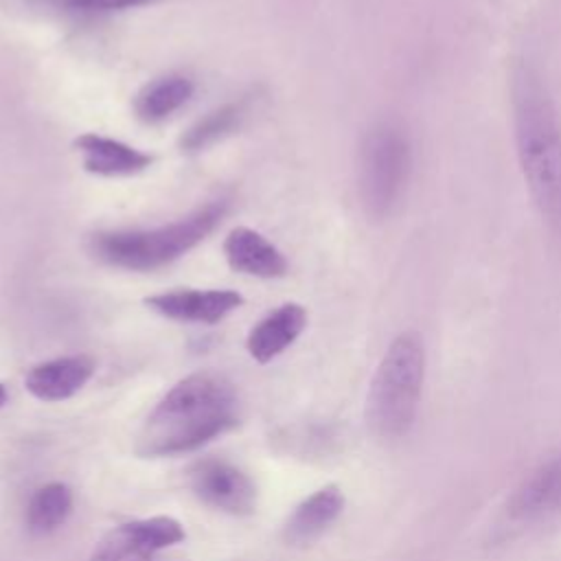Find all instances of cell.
<instances>
[{
    "mask_svg": "<svg viewBox=\"0 0 561 561\" xmlns=\"http://www.w3.org/2000/svg\"><path fill=\"white\" fill-rule=\"evenodd\" d=\"M7 401H9V392H7L4 383H0V408H4V405H7Z\"/></svg>",
    "mask_w": 561,
    "mask_h": 561,
    "instance_id": "19",
    "label": "cell"
},
{
    "mask_svg": "<svg viewBox=\"0 0 561 561\" xmlns=\"http://www.w3.org/2000/svg\"><path fill=\"white\" fill-rule=\"evenodd\" d=\"M239 121H241V107L237 103H226L221 107H215L182 134L180 147L186 153L202 151L204 147L228 136L239 125Z\"/></svg>",
    "mask_w": 561,
    "mask_h": 561,
    "instance_id": "17",
    "label": "cell"
},
{
    "mask_svg": "<svg viewBox=\"0 0 561 561\" xmlns=\"http://www.w3.org/2000/svg\"><path fill=\"white\" fill-rule=\"evenodd\" d=\"M72 513V491L64 482L39 486L26 506V528L33 535L55 533Z\"/></svg>",
    "mask_w": 561,
    "mask_h": 561,
    "instance_id": "16",
    "label": "cell"
},
{
    "mask_svg": "<svg viewBox=\"0 0 561 561\" xmlns=\"http://www.w3.org/2000/svg\"><path fill=\"white\" fill-rule=\"evenodd\" d=\"M508 101L524 186L546 230L561 241V118L541 72L526 57L511 64Z\"/></svg>",
    "mask_w": 561,
    "mask_h": 561,
    "instance_id": "1",
    "label": "cell"
},
{
    "mask_svg": "<svg viewBox=\"0 0 561 561\" xmlns=\"http://www.w3.org/2000/svg\"><path fill=\"white\" fill-rule=\"evenodd\" d=\"M414 151L408 129L392 118L373 123L357 147V195L364 213L381 221L394 213L408 188Z\"/></svg>",
    "mask_w": 561,
    "mask_h": 561,
    "instance_id": "5",
    "label": "cell"
},
{
    "mask_svg": "<svg viewBox=\"0 0 561 561\" xmlns=\"http://www.w3.org/2000/svg\"><path fill=\"white\" fill-rule=\"evenodd\" d=\"M57 7L77 18H101L134 7H145L156 0H55Z\"/></svg>",
    "mask_w": 561,
    "mask_h": 561,
    "instance_id": "18",
    "label": "cell"
},
{
    "mask_svg": "<svg viewBox=\"0 0 561 561\" xmlns=\"http://www.w3.org/2000/svg\"><path fill=\"white\" fill-rule=\"evenodd\" d=\"M188 484L199 502L228 515H250L256 508V484L239 467L219 458H204L188 471Z\"/></svg>",
    "mask_w": 561,
    "mask_h": 561,
    "instance_id": "7",
    "label": "cell"
},
{
    "mask_svg": "<svg viewBox=\"0 0 561 561\" xmlns=\"http://www.w3.org/2000/svg\"><path fill=\"white\" fill-rule=\"evenodd\" d=\"M425 344L419 331H401L381 355L366 394V423L379 438H401L416 419L425 383Z\"/></svg>",
    "mask_w": 561,
    "mask_h": 561,
    "instance_id": "4",
    "label": "cell"
},
{
    "mask_svg": "<svg viewBox=\"0 0 561 561\" xmlns=\"http://www.w3.org/2000/svg\"><path fill=\"white\" fill-rule=\"evenodd\" d=\"M307 327V311L298 302H285L263 320H259L248 333L245 346L252 359L267 364L289 348Z\"/></svg>",
    "mask_w": 561,
    "mask_h": 561,
    "instance_id": "13",
    "label": "cell"
},
{
    "mask_svg": "<svg viewBox=\"0 0 561 561\" xmlns=\"http://www.w3.org/2000/svg\"><path fill=\"white\" fill-rule=\"evenodd\" d=\"M156 313L178 322L215 324L243 305V296L234 289H173L145 298Z\"/></svg>",
    "mask_w": 561,
    "mask_h": 561,
    "instance_id": "8",
    "label": "cell"
},
{
    "mask_svg": "<svg viewBox=\"0 0 561 561\" xmlns=\"http://www.w3.org/2000/svg\"><path fill=\"white\" fill-rule=\"evenodd\" d=\"M226 213L224 199H213L186 217L147 230H107L90 237V254L105 265L151 272L184 256L202 243Z\"/></svg>",
    "mask_w": 561,
    "mask_h": 561,
    "instance_id": "3",
    "label": "cell"
},
{
    "mask_svg": "<svg viewBox=\"0 0 561 561\" xmlns=\"http://www.w3.org/2000/svg\"><path fill=\"white\" fill-rule=\"evenodd\" d=\"M75 147L81 153L83 169L103 178L136 175L151 167L153 156L101 134H81L75 138Z\"/></svg>",
    "mask_w": 561,
    "mask_h": 561,
    "instance_id": "11",
    "label": "cell"
},
{
    "mask_svg": "<svg viewBox=\"0 0 561 561\" xmlns=\"http://www.w3.org/2000/svg\"><path fill=\"white\" fill-rule=\"evenodd\" d=\"M94 375V359L90 355H64L35 364L26 377V390L39 401H66L77 394Z\"/></svg>",
    "mask_w": 561,
    "mask_h": 561,
    "instance_id": "10",
    "label": "cell"
},
{
    "mask_svg": "<svg viewBox=\"0 0 561 561\" xmlns=\"http://www.w3.org/2000/svg\"><path fill=\"white\" fill-rule=\"evenodd\" d=\"M239 423V399L232 383L217 373H193L178 381L149 412L138 436L142 458L193 451Z\"/></svg>",
    "mask_w": 561,
    "mask_h": 561,
    "instance_id": "2",
    "label": "cell"
},
{
    "mask_svg": "<svg viewBox=\"0 0 561 561\" xmlns=\"http://www.w3.org/2000/svg\"><path fill=\"white\" fill-rule=\"evenodd\" d=\"M195 92V85L184 75H164L149 81L134 101L136 116L142 123H162L184 107Z\"/></svg>",
    "mask_w": 561,
    "mask_h": 561,
    "instance_id": "15",
    "label": "cell"
},
{
    "mask_svg": "<svg viewBox=\"0 0 561 561\" xmlns=\"http://www.w3.org/2000/svg\"><path fill=\"white\" fill-rule=\"evenodd\" d=\"M344 511V493L335 486H322L305 497L289 515L283 537L291 546H307L318 539Z\"/></svg>",
    "mask_w": 561,
    "mask_h": 561,
    "instance_id": "14",
    "label": "cell"
},
{
    "mask_svg": "<svg viewBox=\"0 0 561 561\" xmlns=\"http://www.w3.org/2000/svg\"><path fill=\"white\" fill-rule=\"evenodd\" d=\"M182 524L169 515L134 519L105 533L90 561H151L160 550L184 541Z\"/></svg>",
    "mask_w": 561,
    "mask_h": 561,
    "instance_id": "6",
    "label": "cell"
},
{
    "mask_svg": "<svg viewBox=\"0 0 561 561\" xmlns=\"http://www.w3.org/2000/svg\"><path fill=\"white\" fill-rule=\"evenodd\" d=\"M224 254L234 272L256 278H280L289 267L285 254L261 232L248 226H237L228 232Z\"/></svg>",
    "mask_w": 561,
    "mask_h": 561,
    "instance_id": "12",
    "label": "cell"
},
{
    "mask_svg": "<svg viewBox=\"0 0 561 561\" xmlns=\"http://www.w3.org/2000/svg\"><path fill=\"white\" fill-rule=\"evenodd\" d=\"M506 511L517 522H537L561 513V451L537 465L515 486Z\"/></svg>",
    "mask_w": 561,
    "mask_h": 561,
    "instance_id": "9",
    "label": "cell"
}]
</instances>
